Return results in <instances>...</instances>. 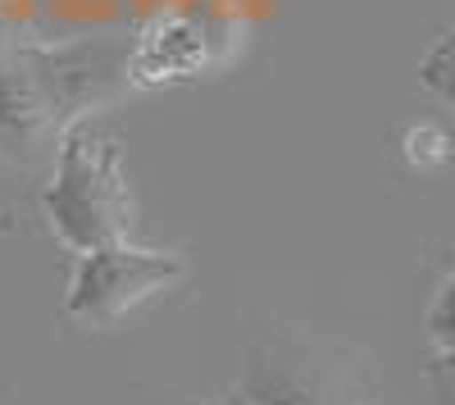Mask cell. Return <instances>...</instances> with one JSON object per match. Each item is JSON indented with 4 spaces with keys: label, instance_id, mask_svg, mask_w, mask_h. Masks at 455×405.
<instances>
[{
    "label": "cell",
    "instance_id": "52a82bcc",
    "mask_svg": "<svg viewBox=\"0 0 455 405\" xmlns=\"http://www.w3.org/2000/svg\"><path fill=\"white\" fill-rule=\"evenodd\" d=\"M424 83L455 105V32L446 36V42H437L433 55L424 60Z\"/></svg>",
    "mask_w": 455,
    "mask_h": 405
},
{
    "label": "cell",
    "instance_id": "5b68a950",
    "mask_svg": "<svg viewBox=\"0 0 455 405\" xmlns=\"http://www.w3.org/2000/svg\"><path fill=\"white\" fill-rule=\"evenodd\" d=\"M228 32H233V23L214 5L169 10L150 19L128 46L132 87H169V83L201 78V73L228 60V42H233Z\"/></svg>",
    "mask_w": 455,
    "mask_h": 405
},
{
    "label": "cell",
    "instance_id": "ba28073f",
    "mask_svg": "<svg viewBox=\"0 0 455 405\" xmlns=\"http://www.w3.org/2000/svg\"><path fill=\"white\" fill-rule=\"evenodd\" d=\"M10 42H14V36H5V32H0V51H5V46H10Z\"/></svg>",
    "mask_w": 455,
    "mask_h": 405
},
{
    "label": "cell",
    "instance_id": "3957f363",
    "mask_svg": "<svg viewBox=\"0 0 455 405\" xmlns=\"http://www.w3.org/2000/svg\"><path fill=\"white\" fill-rule=\"evenodd\" d=\"M237 396L246 405H360V378L332 346L296 333H259L246 342Z\"/></svg>",
    "mask_w": 455,
    "mask_h": 405
},
{
    "label": "cell",
    "instance_id": "277c9868",
    "mask_svg": "<svg viewBox=\"0 0 455 405\" xmlns=\"http://www.w3.org/2000/svg\"><path fill=\"white\" fill-rule=\"evenodd\" d=\"M187 278V260L173 250H146L132 242H109L96 250H83L68 278L64 310L87 328H114L124 314H132L141 301L160 297L173 282Z\"/></svg>",
    "mask_w": 455,
    "mask_h": 405
},
{
    "label": "cell",
    "instance_id": "7a4b0ae2",
    "mask_svg": "<svg viewBox=\"0 0 455 405\" xmlns=\"http://www.w3.org/2000/svg\"><path fill=\"white\" fill-rule=\"evenodd\" d=\"M42 210L60 246L78 255L128 242L132 192L124 178V137L105 123V115H83L64 128L51 155V182L42 187Z\"/></svg>",
    "mask_w": 455,
    "mask_h": 405
},
{
    "label": "cell",
    "instance_id": "6da1fadb",
    "mask_svg": "<svg viewBox=\"0 0 455 405\" xmlns=\"http://www.w3.org/2000/svg\"><path fill=\"white\" fill-rule=\"evenodd\" d=\"M132 36H68V42H10L0 51V160L46 164L68 123L105 115L124 91Z\"/></svg>",
    "mask_w": 455,
    "mask_h": 405
},
{
    "label": "cell",
    "instance_id": "8992f818",
    "mask_svg": "<svg viewBox=\"0 0 455 405\" xmlns=\"http://www.w3.org/2000/svg\"><path fill=\"white\" fill-rule=\"evenodd\" d=\"M428 342L446 364H455V274L437 287V297L428 306Z\"/></svg>",
    "mask_w": 455,
    "mask_h": 405
}]
</instances>
